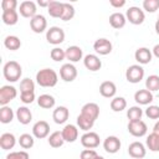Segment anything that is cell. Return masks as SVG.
Listing matches in <instances>:
<instances>
[{"mask_svg": "<svg viewBox=\"0 0 159 159\" xmlns=\"http://www.w3.org/2000/svg\"><path fill=\"white\" fill-rule=\"evenodd\" d=\"M20 101L25 104H30L35 101V92H21L20 93Z\"/></svg>", "mask_w": 159, "mask_h": 159, "instance_id": "cell-46", "label": "cell"}, {"mask_svg": "<svg viewBox=\"0 0 159 159\" xmlns=\"http://www.w3.org/2000/svg\"><path fill=\"white\" fill-rule=\"evenodd\" d=\"M1 19H2V22H4L5 25L12 26V25L17 24V21H19V14H17L16 10L2 11V14H1Z\"/></svg>", "mask_w": 159, "mask_h": 159, "instance_id": "cell-29", "label": "cell"}, {"mask_svg": "<svg viewBox=\"0 0 159 159\" xmlns=\"http://www.w3.org/2000/svg\"><path fill=\"white\" fill-rule=\"evenodd\" d=\"M30 27L31 30L35 32V34H41L46 30L47 27V20L43 15L41 14H37L36 16H34L31 20H30Z\"/></svg>", "mask_w": 159, "mask_h": 159, "instance_id": "cell-13", "label": "cell"}, {"mask_svg": "<svg viewBox=\"0 0 159 159\" xmlns=\"http://www.w3.org/2000/svg\"><path fill=\"white\" fill-rule=\"evenodd\" d=\"M70 117V111L67 107L65 106H58L53 109V113H52V119L56 124H63L67 122Z\"/></svg>", "mask_w": 159, "mask_h": 159, "instance_id": "cell-19", "label": "cell"}, {"mask_svg": "<svg viewBox=\"0 0 159 159\" xmlns=\"http://www.w3.org/2000/svg\"><path fill=\"white\" fill-rule=\"evenodd\" d=\"M21 92H35V82L31 78H24L20 82V93Z\"/></svg>", "mask_w": 159, "mask_h": 159, "instance_id": "cell-41", "label": "cell"}, {"mask_svg": "<svg viewBox=\"0 0 159 159\" xmlns=\"http://www.w3.org/2000/svg\"><path fill=\"white\" fill-rule=\"evenodd\" d=\"M152 53H153V56H155L157 58H159V43H157V45L153 47Z\"/></svg>", "mask_w": 159, "mask_h": 159, "instance_id": "cell-49", "label": "cell"}, {"mask_svg": "<svg viewBox=\"0 0 159 159\" xmlns=\"http://www.w3.org/2000/svg\"><path fill=\"white\" fill-rule=\"evenodd\" d=\"M65 31L58 26H52L46 31V40L51 45H60L65 41Z\"/></svg>", "mask_w": 159, "mask_h": 159, "instance_id": "cell-4", "label": "cell"}, {"mask_svg": "<svg viewBox=\"0 0 159 159\" xmlns=\"http://www.w3.org/2000/svg\"><path fill=\"white\" fill-rule=\"evenodd\" d=\"M50 56L55 62H61L66 58V51L62 50L61 47H53L50 52Z\"/></svg>", "mask_w": 159, "mask_h": 159, "instance_id": "cell-40", "label": "cell"}, {"mask_svg": "<svg viewBox=\"0 0 159 159\" xmlns=\"http://www.w3.org/2000/svg\"><path fill=\"white\" fill-rule=\"evenodd\" d=\"M158 20H159V16H158Z\"/></svg>", "mask_w": 159, "mask_h": 159, "instance_id": "cell-54", "label": "cell"}, {"mask_svg": "<svg viewBox=\"0 0 159 159\" xmlns=\"http://www.w3.org/2000/svg\"><path fill=\"white\" fill-rule=\"evenodd\" d=\"M65 51H66V60H68L70 62H78L83 57V51L80 46L76 45L68 46Z\"/></svg>", "mask_w": 159, "mask_h": 159, "instance_id": "cell-23", "label": "cell"}, {"mask_svg": "<svg viewBox=\"0 0 159 159\" xmlns=\"http://www.w3.org/2000/svg\"><path fill=\"white\" fill-rule=\"evenodd\" d=\"M4 46H5L7 50H10V51H16V50H19V48L21 47V41H20V39H19L17 36H15V35H9V36H6L5 40H4Z\"/></svg>", "mask_w": 159, "mask_h": 159, "instance_id": "cell-30", "label": "cell"}, {"mask_svg": "<svg viewBox=\"0 0 159 159\" xmlns=\"http://www.w3.org/2000/svg\"><path fill=\"white\" fill-rule=\"evenodd\" d=\"M128 154L133 158V159H142L145 157L147 154V148L143 143L140 142H133L129 144L128 147Z\"/></svg>", "mask_w": 159, "mask_h": 159, "instance_id": "cell-14", "label": "cell"}, {"mask_svg": "<svg viewBox=\"0 0 159 159\" xmlns=\"http://www.w3.org/2000/svg\"><path fill=\"white\" fill-rule=\"evenodd\" d=\"M154 99V96H153V92L148 91L147 88L145 89H138L135 93H134V101L140 104V106H147V104H150Z\"/></svg>", "mask_w": 159, "mask_h": 159, "instance_id": "cell-18", "label": "cell"}, {"mask_svg": "<svg viewBox=\"0 0 159 159\" xmlns=\"http://www.w3.org/2000/svg\"><path fill=\"white\" fill-rule=\"evenodd\" d=\"M127 22V17L122 12H113L109 16V24L113 29H122Z\"/></svg>", "mask_w": 159, "mask_h": 159, "instance_id": "cell-26", "label": "cell"}, {"mask_svg": "<svg viewBox=\"0 0 159 159\" xmlns=\"http://www.w3.org/2000/svg\"><path fill=\"white\" fill-rule=\"evenodd\" d=\"M16 7H17V1L16 0H2L1 1V9H2V11L16 10Z\"/></svg>", "mask_w": 159, "mask_h": 159, "instance_id": "cell-45", "label": "cell"}, {"mask_svg": "<svg viewBox=\"0 0 159 159\" xmlns=\"http://www.w3.org/2000/svg\"><path fill=\"white\" fill-rule=\"evenodd\" d=\"M81 114L92 119L93 122H96V119L99 117V106L97 103H93V102H89V103H86L82 108H81Z\"/></svg>", "mask_w": 159, "mask_h": 159, "instance_id": "cell-16", "label": "cell"}, {"mask_svg": "<svg viewBox=\"0 0 159 159\" xmlns=\"http://www.w3.org/2000/svg\"><path fill=\"white\" fill-rule=\"evenodd\" d=\"M125 78L129 83H139L144 78V68L142 65H132L125 71Z\"/></svg>", "mask_w": 159, "mask_h": 159, "instance_id": "cell-3", "label": "cell"}, {"mask_svg": "<svg viewBox=\"0 0 159 159\" xmlns=\"http://www.w3.org/2000/svg\"><path fill=\"white\" fill-rule=\"evenodd\" d=\"M120 140H119V138L118 137H116V135H109V137H107L106 139H104V142H103V148H104V150L107 152V153H109V154H114V153H117L119 149H120Z\"/></svg>", "mask_w": 159, "mask_h": 159, "instance_id": "cell-20", "label": "cell"}, {"mask_svg": "<svg viewBox=\"0 0 159 159\" xmlns=\"http://www.w3.org/2000/svg\"><path fill=\"white\" fill-rule=\"evenodd\" d=\"M17 96V91L14 86L5 84L0 88V104L7 106L12 99H15Z\"/></svg>", "mask_w": 159, "mask_h": 159, "instance_id": "cell-6", "label": "cell"}, {"mask_svg": "<svg viewBox=\"0 0 159 159\" xmlns=\"http://www.w3.org/2000/svg\"><path fill=\"white\" fill-rule=\"evenodd\" d=\"M145 145L149 150L152 152H159V134L157 133H150L148 137H147V140H145Z\"/></svg>", "mask_w": 159, "mask_h": 159, "instance_id": "cell-33", "label": "cell"}, {"mask_svg": "<svg viewBox=\"0 0 159 159\" xmlns=\"http://www.w3.org/2000/svg\"><path fill=\"white\" fill-rule=\"evenodd\" d=\"M19 144L22 149H31L35 144V139H34V135L29 134V133H24L20 135L19 138Z\"/></svg>", "mask_w": 159, "mask_h": 159, "instance_id": "cell-35", "label": "cell"}, {"mask_svg": "<svg viewBox=\"0 0 159 159\" xmlns=\"http://www.w3.org/2000/svg\"><path fill=\"white\" fill-rule=\"evenodd\" d=\"M16 144V138L12 133H4L0 137V147L4 150H10L15 147Z\"/></svg>", "mask_w": 159, "mask_h": 159, "instance_id": "cell-25", "label": "cell"}, {"mask_svg": "<svg viewBox=\"0 0 159 159\" xmlns=\"http://www.w3.org/2000/svg\"><path fill=\"white\" fill-rule=\"evenodd\" d=\"M97 155L98 154L94 149H83L80 154V159H94Z\"/></svg>", "mask_w": 159, "mask_h": 159, "instance_id": "cell-47", "label": "cell"}, {"mask_svg": "<svg viewBox=\"0 0 159 159\" xmlns=\"http://www.w3.org/2000/svg\"><path fill=\"white\" fill-rule=\"evenodd\" d=\"M75 12H76V10H75V7H73L72 4L63 2V14L61 16V20L62 21H70V20H72L73 16H75Z\"/></svg>", "mask_w": 159, "mask_h": 159, "instance_id": "cell-39", "label": "cell"}, {"mask_svg": "<svg viewBox=\"0 0 159 159\" xmlns=\"http://www.w3.org/2000/svg\"><path fill=\"white\" fill-rule=\"evenodd\" d=\"M2 75L5 77L6 81L9 82H16L20 80L21 75H22V68L20 66L19 62L16 61H9L4 65L2 68Z\"/></svg>", "mask_w": 159, "mask_h": 159, "instance_id": "cell-2", "label": "cell"}, {"mask_svg": "<svg viewBox=\"0 0 159 159\" xmlns=\"http://www.w3.org/2000/svg\"><path fill=\"white\" fill-rule=\"evenodd\" d=\"M6 159H30V155L26 150L20 152H11L6 155Z\"/></svg>", "mask_w": 159, "mask_h": 159, "instance_id": "cell-44", "label": "cell"}, {"mask_svg": "<svg viewBox=\"0 0 159 159\" xmlns=\"http://www.w3.org/2000/svg\"><path fill=\"white\" fill-rule=\"evenodd\" d=\"M55 103H56V99L51 96V94H41L37 98V104L43 108V109H51L55 107Z\"/></svg>", "mask_w": 159, "mask_h": 159, "instance_id": "cell-28", "label": "cell"}, {"mask_svg": "<svg viewBox=\"0 0 159 159\" xmlns=\"http://www.w3.org/2000/svg\"><path fill=\"white\" fill-rule=\"evenodd\" d=\"M128 132L133 137L140 138V137H144L147 134L148 127H147L145 122H143L142 119L140 120H133V122H129L128 123Z\"/></svg>", "mask_w": 159, "mask_h": 159, "instance_id": "cell-7", "label": "cell"}, {"mask_svg": "<svg viewBox=\"0 0 159 159\" xmlns=\"http://www.w3.org/2000/svg\"><path fill=\"white\" fill-rule=\"evenodd\" d=\"M77 125H78L80 129H82V130H84V132H89V129L93 128L94 122H93L92 119H89V118L82 116V114L80 113L78 117H77Z\"/></svg>", "mask_w": 159, "mask_h": 159, "instance_id": "cell-34", "label": "cell"}, {"mask_svg": "<svg viewBox=\"0 0 159 159\" xmlns=\"http://www.w3.org/2000/svg\"><path fill=\"white\" fill-rule=\"evenodd\" d=\"M61 133L65 142H68V143H73L78 138V128L75 124H66L61 130Z\"/></svg>", "mask_w": 159, "mask_h": 159, "instance_id": "cell-21", "label": "cell"}, {"mask_svg": "<svg viewBox=\"0 0 159 159\" xmlns=\"http://www.w3.org/2000/svg\"><path fill=\"white\" fill-rule=\"evenodd\" d=\"M94 159H104V158H103V157H102V155H97V157H96V158H94Z\"/></svg>", "mask_w": 159, "mask_h": 159, "instance_id": "cell-53", "label": "cell"}, {"mask_svg": "<svg viewBox=\"0 0 159 159\" xmlns=\"http://www.w3.org/2000/svg\"><path fill=\"white\" fill-rule=\"evenodd\" d=\"M60 77L65 81V82H72L76 80L77 77V68L75 67V65H72L71 62L65 63L61 66L60 68Z\"/></svg>", "mask_w": 159, "mask_h": 159, "instance_id": "cell-9", "label": "cell"}, {"mask_svg": "<svg viewBox=\"0 0 159 159\" xmlns=\"http://www.w3.org/2000/svg\"><path fill=\"white\" fill-rule=\"evenodd\" d=\"M15 116H16L19 123H21V124H24V125L29 124V123L32 120V113H31V111H30L26 106L19 107V108L16 109Z\"/></svg>", "mask_w": 159, "mask_h": 159, "instance_id": "cell-24", "label": "cell"}, {"mask_svg": "<svg viewBox=\"0 0 159 159\" xmlns=\"http://www.w3.org/2000/svg\"><path fill=\"white\" fill-rule=\"evenodd\" d=\"M47 12L50 14V16L56 17V19H61L62 14H63V2L60 1H50V5L47 7Z\"/></svg>", "mask_w": 159, "mask_h": 159, "instance_id": "cell-27", "label": "cell"}, {"mask_svg": "<svg viewBox=\"0 0 159 159\" xmlns=\"http://www.w3.org/2000/svg\"><path fill=\"white\" fill-rule=\"evenodd\" d=\"M127 108V101L124 97H114L111 101V109L113 112H122Z\"/></svg>", "mask_w": 159, "mask_h": 159, "instance_id": "cell-36", "label": "cell"}, {"mask_svg": "<svg viewBox=\"0 0 159 159\" xmlns=\"http://www.w3.org/2000/svg\"><path fill=\"white\" fill-rule=\"evenodd\" d=\"M99 93L101 96L106 97V98H114L116 93H117V87L114 84V82L112 81H104L99 84Z\"/></svg>", "mask_w": 159, "mask_h": 159, "instance_id": "cell-22", "label": "cell"}, {"mask_svg": "<svg viewBox=\"0 0 159 159\" xmlns=\"http://www.w3.org/2000/svg\"><path fill=\"white\" fill-rule=\"evenodd\" d=\"M154 27H155V32L159 35V20H157V21H155V25H154Z\"/></svg>", "mask_w": 159, "mask_h": 159, "instance_id": "cell-52", "label": "cell"}, {"mask_svg": "<svg viewBox=\"0 0 159 159\" xmlns=\"http://www.w3.org/2000/svg\"><path fill=\"white\" fill-rule=\"evenodd\" d=\"M145 88L150 92L159 91V76L158 75H150L145 80Z\"/></svg>", "mask_w": 159, "mask_h": 159, "instance_id": "cell-37", "label": "cell"}, {"mask_svg": "<svg viewBox=\"0 0 159 159\" xmlns=\"http://www.w3.org/2000/svg\"><path fill=\"white\" fill-rule=\"evenodd\" d=\"M14 117H15V113L9 106H1V108H0V122L2 124L11 123Z\"/></svg>", "mask_w": 159, "mask_h": 159, "instance_id": "cell-31", "label": "cell"}, {"mask_svg": "<svg viewBox=\"0 0 159 159\" xmlns=\"http://www.w3.org/2000/svg\"><path fill=\"white\" fill-rule=\"evenodd\" d=\"M83 65L84 67L88 70V71H92V72H96L98 70H101L102 67V61L99 60V57L97 55H93V53H88L83 57Z\"/></svg>", "mask_w": 159, "mask_h": 159, "instance_id": "cell-15", "label": "cell"}, {"mask_svg": "<svg viewBox=\"0 0 159 159\" xmlns=\"http://www.w3.org/2000/svg\"><path fill=\"white\" fill-rule=\"evenodd\" d=\"M50 134V124L46 120H37L32 127V135L37 139H43Z\"/></svg>", "mask_w": 159, "mask_h": 159, "instance_id": "cell-11", "label": "cell"}, {"mask_svg": "<svg viewBox=\"0 0 159 159\" xmlns=\"http://www.w3.org/2000/svg\"><path fill=\"white\" fill-rule=\"evenodd\" d=\"M153 132L157 133V134H159V120L154 124V127H153Z\"/></svg>", "mask_w": 159, "mask_h": 159, "instance_id": "cell-51", "label": "cell"}, {"mask_svg": "<svg viewBox=\"0 0 159 159\" xmlns=\"http://www.w3.org/2000/svg\"><path fill=\"white\" fill-rule=\"evenodd\" d=\"M99 135L96 132H86L82 137H81V144L86 148V149H94L99 145Z\"/></svg>", "mask_w": 159, "mask_h": 159, "instance_id": "cell-8", "label": "cell"}, {"mask_svg": "<svg viewBox=\"0 0 159 159\" xmlns=\"http://www.w3.org/2000/svg\"><path fill=\"white\" fill-rule=\"evenodd\" d=\"M134 58L139 65H147L152 61L153 53L148 47H139L134 52Z\"/></svg>", "mask_w": 159, "mask_h": 159, "instance_id": "cell-17", "label": "cell"}, {"mask_svg": "<svg viewBox=\"0 0 159 159\" xmlns=\"http://www.w3.org/2000/svg\"><path fill=\"white\" fill-rule=\"evenodd\" d=\"M143 9L148 12H154L159 9V0H144Z\"/></svg>", "mask_w": 159, "mask_h": 159, "instance_id": "cell-42", "label": "cell"}, {"mask_svg": "<svg viewBox=\"0 0 159 159\" xmlns=\"http://www.w3.org/2000/svg\"><path fill=\"white\" fill-rule=\"evenodd\" d=\"M47 140H48V144H50L52 148H60V147H62L63 143H65V139H63V137H62V133L58 132V130L51 133V134L48 135V139H47Z\"/></svg>", "mask_w": 159, "mask_h": 159, "instance_id": "cell-32", "label": "cell"}, {"mask_svg": "<svg viewBox=\"0 0 159 159\" xmlns=\"http://www.w3.org/2000/svg\"><path fill=\"white\" fill-rule=\"evenodd\" d=\"M143 116V109L139 106H133L127 111V117L129 119V122L133 120H140Z\"/></svg>", "mask_w": 159, "mask_h": 159, "instance_id": "cell-38", "label": "cell"}, {"mask_svg": "<svg viewBox=\"0 0 159 159\" xmlns=\"http://www.w3.org/2000/svg\"><path fill=\"white\" fill-rule=\"evenodd\" d=\"M37 5L41 6V7H48V5H50V0H47V1L39 0V1H37Z\"/></svg>", "mask_w": 159, "mask_h": 159, "instance_id": "cell-50", "label": "cell"}, {"mask_svg": "<svg viewBox=\"0 0 159 159\" xmlns=\"http://www.w3.org/2000/svg\"><path fill=\"white\" fill-rule=\"evenodd\" d=\"M125 17H127V20L130 24H133V25H140L145 20V14H144V11L140 7H138V6H130L127 10V12H125Z\"/></svg>", "mask_w": 159, "mask_h": 159, "instance_id": "cell-5", "label": "cell"}, {"mask_svg": "<svg viewBox=\"0 0 159 159\" xmlns=\"http://www.w3.org/2000/svg\"><path fill=\"white\" fill-rule=\"evenodd\" d=\"M112 42L108 40V39H104V37H101V39H97L93 43V50L98 53V55H102V56H106L108 53L112 52Z\"/></svg>", "mask_w": 159, "mask_h": 159, "instance_id": "cell-12", "label": "cell"}, {"mask_svg": "<svg viewBox=\"0 0 159 159\" xmlns=\"http://www.w3.org/2000/svg\"><path fill=\"white\" fill-rule=\"evenodd\" d=\"M145 116L150 119H159V106H149L145 109Z\"/></svg>", "mask_w": 159, "mask_h": 159, "instance_id": "cell-43", "label": "cell"}, {"mask_svg": "<svg viewBox=\"0 0 159 159\" xmlns=\"http://www.w3.org/2000/svg\"><path fill=\"white\" fill-rule=\"evenodd\" d=\"M109 4H111V6L119 9V7H123L125 5V0H109Z\"/></svg>", "mask_w": 159, "mask_h": 159, "instance_id": "cell-48", "label": "cell"}, {"mask_svg": "<svg viewBox=\"0 0 159 159\" xmlns=\"http://www.w3.org/2000/svg\"><path fill=\"white\" fill-rule=\"evenodd\" d=\"M58 81V75L52 68H42L36 73V83L41 87H55Z\"/></svg>", "mask_w": 159, "mask_h": 159, "instance_id": "cell-1", "label": "cell"}, {"mask_svg": "<svg viewBox=\"0 0 159 159\" xmlns=\"http://www.w3.org/2000/svg\"><path fill=\"white\" fill-rule=\"evenodd\" d=\"M19 11H20V15L24 16V17H27V19H32L34 16H36V11H37V6H36V2L31 1V0H26V1H22L19 6Z\"/></svg>", "mask_w": 159, "mask_h": 159, "instance_id": "cell-10", "label": "cell"}]
</instances>
